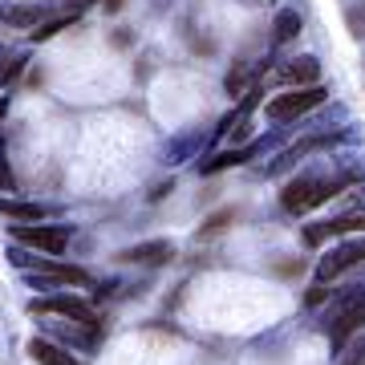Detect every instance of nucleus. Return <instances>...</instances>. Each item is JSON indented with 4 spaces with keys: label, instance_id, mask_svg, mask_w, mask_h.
<instances>
[{
    "label": "nucleus",
    "instance_id": "obj_7",
    "mask_svg": "<svg viewBox=\"0 0 365 365\" xmlns=\"http://www.w3.org/2000/svg\"><path fill=\"white\" fill-rule=\"evenodd\" d=\"M353 232L365 235V215H361V211L341 215V220H325V223L304 227V244H309V248H321V244H325V240H333V235H353Z\"/></svg>",
    "mask_w": 365,
    "mask_h": 365
},
{
    "label": "nucleus",
    "instance_id": "obj_20",
    "mask_svg": "<svg viewBox=\"0 0 365 365\" xmlns=\"http://www.w3.org/2000/svg\"><path fill=\"white\" fill-rule=\"evenodd\" d=\"M345 29L357 41H365V0H353L349 9H345Z\"/></svg>",
    "mask_w": 365,
    "mask_h": 365
},
{
    "label": "nucleus",
    "instance_id": "obj_16",
    "mask_svg": "<svg viewBox=\"0 0 365 365\" xmlns=\"http://www.w3.org/2000/svg\"><path fill=\"white\" fill-rule=\"evenodd\" d=\"M73 21H78V13H57V16H45V21H41V25L33 29L29 37H33V41H49L53 33H61V29H69Z\"/></svg>",
    "mask_w": 365,
    "mask_h": 365
},
{
    "label": "nucleus",
    "instance_id": "obj_13",
    "mask_svg": "<svg viewBox=\"0 0 365 365\" xmlns=\"http://www.w3.org/2000/svg\"><path fill=\"white\" fill-rule=\"evenodd\" d=\"M317 78H321L317 57H292V61L280 69V81H292V86H317Z\"/></svg>",
    "mask_w": 365,
    "mask_h": 365
},
{
    "label": "nucleus",
    "instance_id": "obj_18",
    "mask_svg": "<svg viewBox=\"0 0 365 365\" xmlns=\"http://www.w3.org/2000/svg\"><path fill=\"white\" fill-rule=\"evenodd\" d=\"M21 66H25V53L9 49V45H0V86H9V81L21 73Z\"/></svg>",
    "mask_w": 365,
    "mask_h": 365
},
{
    "label": "nucleus",
    "instance_id": "obj_21",
    "mask_svg": "<svg viewBox=\"0 0 365 365\" xmlns=\"http://www.w3.org/2000/svg\"><path fill=\"white\" fill-rule=\"evenodd\" d=\"M232 220H235V211H220V215H211V220L203 223V235H220Z\"/></svg>",
    "mask_w": 365,
    "mask_h": 365
},
{
    "label": "nucleus",
    "instance_id": "obj_11",
    "mask_svg": "<svg viewBox=\"0 0 365 365\" xmlns=\"http://www.w3.org/2000/svg\"><path fill=\"white\" fill-rule=\"evenodd\" d=\"M41 268V276L49 284H90V272L78 268V264H53V260H33Z\"/></svg>",
    "mask_w": 365,
    "mask_h": 365
},
{
    "label": "nucleus",
    "instance_id": "obj_2",
    "mask_svg": "<svg viewBox=\"0 0 365 365\" xmlns=\"http://www.w3.org/2000/svg\"><path fill=\"white\" fill-rule=\"evenodd\" d=\"M361 325H365V284L333 292V304H329V313H325V329H329L333 353L345 349V341H349Z\"/></svg>",
    "mask_w": 365,
    "mask_h": 365
},
{
    "label": "nucleus",
    "instance_id": "obj_3",
    "mask_svg": "<svg viewBox=\"0 0 365 365\" xmlns=\"http://www.w3.org/2000/svg\"><path fill=\"white\" fill-rule=\"evenodd\" d=\"M325 98L329 93L321 90V86H300V90H288V93H280V98H272V102H268V118H272V122H292V118L317 110Z\"/></svg>",
    "mask_w": 365,
    "mask_h": 365
},
{
    "label": "nucleus",
    "instance_id": "obj_24",
    "mask_svg": "<svg viewBox=\"0 0 365 365\" xmlns=\"http://www.w3.org/2000/svg\"><path fill=\"white\" fill-rule=\"evenodd\" d=\"M329 297V288L325 284H313V288H309V297H304V300H309V304H321V300H325Z\"/></svg>",
    "mask_w": 365,
    "mask_h": 365
},
{
    "label": "nucleus",
    "instance_id": "obj_26",
    "mask_svg": "<svg viewBox=\"0 0 365 365\" xmlns=\"http://www.w3.org/2000/svg\"><path fill=\"white\" fill-rule=\"evenodd\" d=\"M122 4H126V0H106V9H110V13H118Z\"/></svg>",
    "mask_w": 365,
    "mask_h": 365
},
{
    "label": "nucleus",
    "instance_id": "obj_27",
    "mask_svg": "<svg viewBox=\"0 0 365 365\" xmlns=\"http://www.w3.org/2000/svg\"><path fill=\"white\" fill-rule=\"evenodd\" d=\"M4 110H9V98H0V122H4Z\"/></svg>",
    "mask_w": 365,
    "mask_h": 365
},
{
    "label": "nucleus",
    "instance_id": "obj_17",
    "mask_svg": "<svg viewBox=\"0 0 365 365\" xmlns=\"http://www.w3.org/2000/svg\"><path fill=\"white\" fill-rule=\"evenodd\" d=\"M300 33V13H292V9H280L272 21V37L276 41H292Z\"/></svg>",
    "mask_w": 365,
    "mask_h": 365
},
{
    "label": "nucleus",
    "instance_id": "obj_23",
    "mask_svg": "<svg viewBox=\"0 0 365 365\" xmlns=\"http://www.w3.org/2000/svg\"><path fill=\"white\" fill-rule=\"evenodd\" d=\"M0 191H16V179L9 170V163H0Z\"/></svg>",
    "mask_w": 365,
    "mask_h": 365
},
{
    "label": "nucleus",
    "instance_id": "obj_10",
    "mask_svg": "<svg viewBox=\"0 0 365 365\" xmlns=\"http://www.w3.org/2000/svg\"><path fill=\"white\" fill-rule=\"evenodd\" d=\"M118 260H126V264H167V260H175V248H170L167 240H150V244L118 252Z\"/></svg>",
    "mask_w": 365,
    "mask_h": 365
},
{
    "label": "nucleus",
    "instance_id": "obj_15",
    "mask_svg": "<svg viewBox=\"0 0 365 365\" xmlns=\"http://www.w3.org/2000/svg\"><path fill=\"white\" fill-rule=\"evenodd\" d=\"M260 155V146H244V150H227V155H215L211 163H203V175H215L223 167H235V163H248V158Z\"/></svg>",
    "mask_w": 365,
    "mask_h": 365
},
{
    "label": "nucleus",
    "instance_id": "obj_19",
    "mask_svg": "<svg viewBox=\"0 0 365 365\" xmlns=\"http://www.w3.org/2000/svg\"><path fill=\"white\" fill-rule=\"evenodd\" d=\"M0 211H4V215H16V220H25V223H33V220L45 215L37 203H21V199H0Z\"/></svg>",
    "mask_w": 365,
    "mask_h": 365
},
{
    "label": "nucleus",
    "instance_id": "obj_8",
    "mask_svg": "<svg viewBox=\"0 0 365 365\" xmlns=\"http://www.w3.org/2000/svg\"><path fill=\"white\" fill-rule=\"evenodd\" d=\"M337 143V130H325V134H313V138H304V143H297V146H288L284 155H276V163L268 170L272 175H280V170H288V167H297L300 158H309L313 150H321V146H333Z\"/></svg>",
    "mask_w": 365,
    "mask_h": 365
},
{
    "label": "nucleus",
    "instance_id": "obj_9",
    "mask_svg": "<svg viewBox=\"0 0 365 365\" xmlns=\"http://www.w3.org/2000/svg\"><path fill=\"white\" fill-rule=\"evenodd\" d=\"M49 16V4H0V25H13V29H37L41 21Z\"/></svg>",
    "mask_w": 365,
    "mask_h": 365
},
{
    "label": "nucleus",
    "instance_id": "obj_12",
    "mask_svg": "<svg viewBox=\"0 0 365 365\" xmlns=\"http://www.w3.org/2000/svg\"><path fill=\"white\" fill-rule=\"evenodd\" d=\"M29 357L37 365H81L78 357L69 349H61V345H53V341H41V337H33L29 341Z\"/></svg>",
    "mask_w": 365,
    "mask_h": 365
},
{
    "label": "nucleus",
    "instance_id": "obj_5",
    "mask_svg": "<svg viewBox=\"0 0 365 365\" xmlns=\"http://www.w3.org/2000/svg\"><path fill=\"white\" fill-rule=\"evenodd\" d=\"M16 240L21 244H29V248L37 252H49V256H61L69 244V227H61V223H53V227H37V223H21V227H13Z\"/></svg>",
    "mask_w": 365,
    "mask_h": 365
},
{
    "label": "nucleus",
    "instance_id": "obj_25",
    "mask_svg": "<svg viewBox=\"0 0 365 365\" xmlns=\"http://www.w3.org/2000/svg\"><path fill=\"white\" fill-rule=\"evenodd\" d=\"M349 365H365V337L353 345V361H349Z\"/></svg>",
    "mask_w": 365,
    "mask_h": 365
},
{
    "label": "nucleus",
    "instance_id": "obj_4",
    "mask_svg": "<svg viewBox=\"0 0 365 365\" xmlns=\"http://www.w3.org/2000/svg\"><path fill=\"white\" fill-rule=\"evenodd\" d=\"M361 260H365V235H361V240H349V244H337V248L325 252V256H321V264H317V284L337 280L341 272L357 268Z\"/></svg>",
    "mask_w": 365,
    "mask_h": 365
},
{
    "label": "nucleus",
    "instance_id": "obj_6",
    "mask_svg": "<svg viewBox=\"0 0 365 365\" xmlns=\"http://www.w3.org/2000/svg\"><path fill=\"white\" fill-rule=\"evenodd\" d=\"M29 309L33 313H57V317H66V321H78V325H98L93 304H86L78 297H45V300H33Z\"/></svg>",
    "mask_w": 365,
    "mask_h": 365
},
{
    "label": "nucleus",
    "instance_id": "obj_22",
    "mask_svg": "<svg viewBox=\"0 0 365 365\" xmlns=\"http://www.w3.org/2000/svg\"><path fill=\"white\" fill-rule=\"evenodd\" d=\"M244 86H248V69H244V66H235L232 73H227V93H240Z\"/></svg>",
    "mask_w": 365,
    "mask_h": 365
},
{
    "label": "nucleus",
    "instance_id": "obj_14",
    "mask_svg": "<svg viewBox=\"0 0 365 365\" xmlns=\"http://www.w3.org/2000/svg\"><path fill=\"white\" fill-rule=\"evenodd\" d=\"M199 143H203V130H182L179 138H170V143L163 146V158H167V163H187V158L199 150Z\"/></svg>",
    "mask_w": 365,
    "mask_h": 365
},
{
    "label": "nucleus",
    "instance_id": "obj_1",
    "mask_svg": "<svg viewBox=\"0 0 365 365\" xmlns=\"http://www.w3.org/2000/svg\"><path fill=\"white\" fill-rule=\"evenodd\" d=\"M357 179V175H300V179H292L280 191V203H284V211H292V215H304V211L321 207V203H329L333 195H341L349 182Z\"/></svg>",
    "mask_w": 365,
    "mask_h": 365
}]
</instances>
